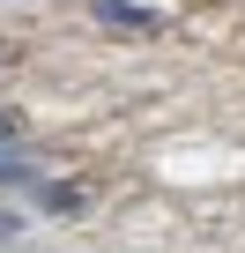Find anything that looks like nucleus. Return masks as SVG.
<instances>
[{
  "mask_svg": "<svg viewBox=\"0 0 245 253\" xmlns=\"http://www.w3.org/2000/svg\"><path fill=\"white\" fill-rule=\"evenodd\" d=\"M89 15H97V23H111V30H156V23H164L156 8H134V0H97Z\"/></svg>",
  "mask_w": 245,
  "mask_h": 253,
  "instance_id": "nucleus-1",
  "label": "nucleus"
}]
</instances>
